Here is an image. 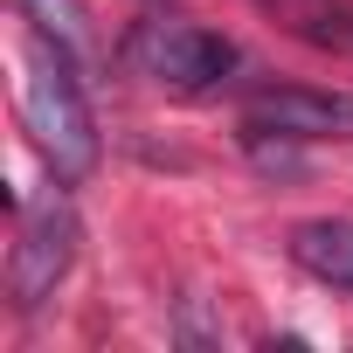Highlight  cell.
Masks as SVG:
<instances>
[{"label": "cell", "mask_w": 353, "mask_h": 353, "mask_svg": "<svg viewBox=\"0 0 353 353\" xmlns=\"http://www.w3.org/2000/svg\"><path fill=\"white\" fill-rule=\"evenodd\" d=\"M21 118L42 159L56 166V181H83L97 166V125L77 83V49L49 28H28V83H21Z\"/></svg>", "instance_id": "6da1fadb"}, {"label": "cell", "mask_w": 353, "mask_h": 353, "mask_svg": "<svg viewBox=\"0 0 353 353\" xmlns=\"http://www.w3.org/2000/svg\"><path fill=\"white\" fill-rule=\"evenodd\" d=\"M77 208L63 188H49L42 201L21 208V236H14V263H8V284H14V305L35 312L42 298H56V284L70 277L77 263Z\"/></svg>", "instance_id": "7a4b0ae2"}, {"label": "cell", "mask_w": 353, "mask_h": 353, "mask_svg": "<svg viewBox=\"0 0 353 353\" xmlns=\"http://www.w3.org/2000/svg\"><path fill=\"white\" fill-rule=\"evenodd\" d=\"M125 63L139 77H152V83H173V90H208V83H222L236 70V49L222 35L194 28V21H166L159 14V21H139L132 28Z\"/></svg>", "instance_id": "3957f363"}, {"label": "cell", "mask_w": 353, "mask_h": 353, "mask_svg": "<svg viewBox=\"0 0 353 353\" xmlns=\"http://www.w3.org/2000/svg\"><path fill=\"white\" fill-rule=\"evenodd\" d=\"M250 132H277V139H332L353 132V97H325V90H263L243 111Z\"/></svg>", "instance_id": "277c9868"}, {"label": "cell", "mask_w": 353, "mask_h": 353, "mask_svg": "<svg viewBox=\"0 0 353 353\" xmlns=\"http://www.w3.org/2000/svg\"><path fill=\"white\" fill-rule=\"evenodd\" d=\"M291 256H298L319 284L353 291V222H339V215H325V222H298V229H291Z\"/></svg>", "instance_id": "5b68a950"}, {"label": "cell", "mask_w": 353, "mask_h": 353, "mask_svg": "<svg viewBox=\"0 0 353 353\" xmlns=\"http://www.w3.org/2000/svg\"><path fill=\"white\" fill-rule=\"evenodd\" d=\"M263 8H270L291 35L319 42V49H346V42H353V14L339 8V0H263Z\"/></svg>", "instance_id": "8992f818"}, {"label": "cell", "mask_w": 353, "mask_h": 353, "mask_svg": "<svg viewBox=\"0 0 353 353\" xmlns=\"http://www.w3.org/2000/svg\"><path fill=\"white\" fill-rule=\"evenodd\" d=\"M21 8V21H35V28H49V35H63L70 49H83V0H14Z\"/></svg>", "instance_id": "52a82bcc"}]
</instances>
